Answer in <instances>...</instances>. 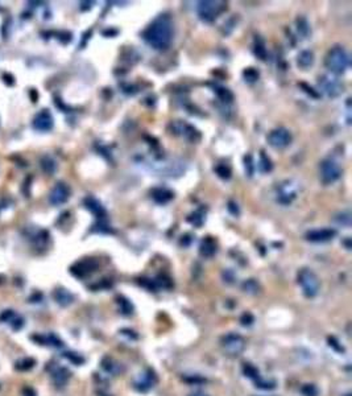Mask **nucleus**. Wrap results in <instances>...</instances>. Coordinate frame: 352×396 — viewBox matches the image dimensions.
Listing matches in <instances>:
<instances>
[{
    "mask_svg": "<svg viewBox=\"0 0 352 396\" xmlns=\"http://www.w3.org/2000/svg\"><path fill=\"white\" fill-rule=\"evenodd\" d=\"M144 40L153 49L165 50L172 44L173 40V22L168 15L158 16L143 33Z\"/></svg>",
    "mask_w": 352,
    "mask_h": 396,
    "instance_id": "1",
    "label": "nucleus"
},
{
    "mask_svg": "<svg viewBox=\"0 0 352 396\" xmlns=\"http://www.w3.org/2000/svg\"><path fill=\"white\" fill-rule=\"evenodd\" d=\"M325 65L331 73L334 74H343L350 65V56L347 50L341 45H335L329 50Z\"/></svg>",
    "mask_w": 352,
    "mask_h": 396,
    "instance_id": "2",
    "label": "nucleus"
},
{
    "mask_svg": "<svg viewBox=\"0 0 352 396\" xmlns=\"http://www.w3.org/2000/svg\"><path fill=\"white\" fill-rule=\"evenodd\" d=\"M298 284L301 285L302 292L308 299H313L316 297L319 292V288H321V283H319V279L312 270L309 268H302L300 272H298L297 276Z\"/></svg>",
    "mask_w": 352,
    "mask_h": 396,
    "instance_id": "3",
    "label": "nucleus"
},
{
    "mask_svg": "<svg viewBox=\"0 0 352 396\" xmlns=\"http://www.w3.org/2000/svg\"><path fill=\"white\" fill-rule=\"evenodd\" d=\"M226 4L223 1H199L198 3V16L202 21L213 22L218 16L224 11Z\"/></svg>",
    "mask_w": 352,
    "mask_h": 396,
    "instance_id": "4",
    "label": "nucleus"
},
{
    "mask_svg": "<svg viewBox=\"0 0 352 396\" xmlns=\"http://www.w3.org/2000/svg\"><path fill=\"white\" fill-rule=\"evenodd\" d=\"M220 345L228 356L239 357L246 349V340L238 333H228L222 337Z\"/></svg>",
    "mask_w": 352,
    "mask_h": 396,
    "instance_id": "5",
    "label": "nucleus"
},
{
    "mask_svg": "<svg viewBox=\"0 0 352 396\" xmlns=\"http://www.w3.org/2000/svg\"><path fill=\"white\" fill-rule=\"evenodd\" d=\"M342 169L339 167V164L333 159H326L323 160L319 167V176H321V181L325 185H330L333 182H335L338 178L341 177Z\"/></svg>",
    "mask_w": 352,
    "mask_h": 396,
    "instance_id": "6",
    "label": "nucleus"
},
{
    "mask_svg": "<svg viewBox=\"0 0 352 396\" xmlns=\"http://www.w3.org/2000/svg\"><path fill=\"white\" fill-rule=\"evenodd\" d=\"M319 87L322 89V91L330 98H337L343 93L345 86L342 83L338 78L333 77V75H323L322 78H319Z\"/></svg>",
    "mask_w": 352,
    "mask_h": 396,
    "instance_id": "7",
    "label": "nucleus"
},
{
    "mask_svg": "<svg viewBox=\"0 0 352 396\" xmlns=\"http://www.w3.org/2000/svg\"><path fill=\"white\" fill-rule=\"evenodd\" d=\"M268 143L271 147L276 149L286 148L292 143V133L284 127H279V128L271 131V133L268 135Z\"/></svg>",
    "mask_w": 352,
    "mask_h": 396,
    "instance_id": "8",
    "label": "nucleus"
},
{
    "mask_svg": "<svg viewBox=\"0 0 352 396\" xmlns=\"http://www.w3.org/2000/svg\"><path fill=\"white\" fill-rule=\"evenodd\" d=\"M70 197V188L65 182H57L49 193V202L53 206H59L67 202Z\"/></svg>",
    "mask_w": 352,
    "mask_h": 396,
    "instance_id": "9",
    "label": "nucleus"
},
{
    "mask_svg": "<svg viewBox=\"0 0 352 396\" xmlns=\"http://www.w3.org/2000/svg\"><path fill=\"white\" fill-rule=\"evenodd\" d=\"M173 131L177 135H181L182 137H185L186 140L191 141V143H195V141L201 140V133L199 131L193 127L191 124H187L185 122H173L172 123Z\"/></svg>",
    "mask_w": 352,
    "mask_h": 396,
    "instance_id": "10",
    "label": "nucleus"
},
{
    "mask_svg": "<svg viewBox=\"0 0 352 396\" xmlns=\"http://www.w3.org/2000/svg\"><path fill=\"white\" fill-rule=\"evenodd\" d=\"M32 126H33V128L36 131L48 132L54 126V119L51 116L50 111L45 108V110H41L40 112H37L34 115L33 120H32Z\"/></svg>",
    "mask_w": 352,
    "mask_h": 396,
    "instance_id": "11",
    "label": "nucleus"
},
{
    "mask_svg": "<svg viewBox=\"0 0 352 396\" xmlns=\"http://www.w3.org/2000/svg\"><path fill=\"white\" fill-rule=\"evenodd\" d=\"M98 268V262L94 259H83L71 267V274L77 278H86Z\"/></svg>",
    "mask_w": 352,
    "mask_h": 396,
    "instance_id": "12",
    "label": "nucleus"
},
{
    "mask_svg": "<svg viewBox=\"0 0 352 396\" xmlns=\"http://www.w3.org/2000/svg\"><path fill=\"white\" fill-rule=\"evenodd\" d=\"M297 194V186L292 181H286L281 184L279 188V201L281 204H290L296 198Z\"/></svg>",
    "mask_w": 352,
    "mask_h": 396,
    "instance_id": "13",
    "label": "nucleus"
},
{
    "mask_svg": "<svg viewBox=\"0 0 352 396\" xmlns=\"http://www.w3.org/2000/svg\"><path fill=\"white\" fill-rule=\"evenodd\" d=\"M337 235V231L334 229H318V230H312L306 234V239L310 242H329L331 239H334V237Z\"/></svg>",
    "mask_w": 352,
    "mask_h": 396,
    "instance_id": "14",
    "label": "nucleus"
},
{
    "mask_svg": "<svg viewBox=\"0 0 352 396\" xmlns=\"http://www.w3.org/2000/svg\"><path fill=\"white\" fill-rule=\"evenodd\" d=\"M83 204H84V206H86V209L91 211L92 214L96 215L98 218H103V217L106 215V210H104V208L102 206V204H100L99 201L96 200L95 197H92V196L86 197V198L83 200Z\"/></svg>",
    "mask_w": 352,
    "mask_h": 396,
    "instance_id": "15",
    "label": "nucleus"
},
{
    "mask_svg": "<svg viewBox=\"0 0 352 396\" xmlns=\"http://www.w3.org/2000/svg\"><path fill=\"white\" fill-rule=\"evenodd\" d=\"M53 297H54L55 303L61 305V307H69L71 305L74 301V295L71 292H69L65 288H57L53 292Z\"/></svg>",
    "mask_w": 352,
    "mask_h": 396,
    "instance_id": "16",
    "label": "nucleus"
},
{
    "mask_svg": "<svg viewBox=\"0 0 352 396\" xmlns=\"http://www.w3.org/2000/svg\"><path fill=\"white\" fill-rule=\"evenodd\" d=\"M199 252L203 258H213L217 254V243L211 237L205 238L201 243Z\"/></svg>",
    "mask_w": 352,
    "mask_h": 396,
    "instance_id": "17",
    "label": "nucleus"
},
{
    "mask_svg": "<svg viewBox=\"0 0 352 396\" xmlns=\"http://www.w3.org/2000/svg\"><path fill=\"white\" fill-rule=\"evenodd\" d=\"M51 379L54 382L57 387H63L66 385L70 379V371L65 367H57L53 373H51Z\"/></svg>",
    "mask_w": 352,
    "mask_h": 396,
    "instance_id": "18",
    "label": "nucleus"
},
{
    "mask_svg": "<svg viewBox=\"0 0 352 396\" xmlns=\"http://www.w3.org/2000/svg\"><path fill=\"white\" fill-rule=\"evenodd\" d=\"M151 194H152V198H153L157 204H166V202H169V201L174 197L173 192H170L169 189L165 188H154L153 190H152Z\"/></svg>",
    "mask_w": 352,
    "mask_h": 396,
    "instance_id": "19",
    "label": "nucleus"
},
{
    "mask_svg": "<svg viewBox=\"0 0 352 396\" xmlns=\"http://www.w3.org/2000/svg\"><path fill=\"white\" fill-rule=\"evenodd\" d=\"M154 382H156V377L152 371H149L148 374H144L140 377V379L135 383L136 389L140 390V391H147L151 387H153Z\"/></svg>",
    "mask_w": 352,
    "mask_h": 396,
    "instance_id": "20",
    "label": "nucleus"
},
{
    "mask_svg": "<svg viewBox=\"0 0 352 396\" xmlns=\"http://www.w3.org/2000/svg\"><path fill=\"white\" fill-rule=\"evenodd\" d=\"M102 369L106 371V373H108V374L117 375L121 371V365L120 363H117L115 359L110 358V357H106V358H103L102 361Z\"/></svg>",
    "mask_w": 352,
    "mask_h": 396,
    "instance_id": "21",
    "label": "nucleus"
},
{
    "mask_svg": "<svg viewBox=\"0 0 352 396\" xmlns=\"http://www.w3.org/2000/svg\"><path fill=\"white\" fill-rule=\"evenodd\" d=\"M298 66L302 67V69H309L314 63V54H313L312 50H302L300 54H298Z\"/></svg>",
    "mask_w": 352,
    "mask_h": 396,
    "instance_id": "22",
    "label": "nucleus"
},
{
    "mask_svg": "<svg viewBox=\"0 0 352 396\" xmlns=\"http://www.w3.org/2000/svg\"><path fill=\"white\" fill-rule=\"evenodd\" d=\"M40 165L41 169L44 170L46 174H53L57 170V163H55V160L53 157H50V156H44L40 160Z\"/></svg>",
    "mask_w": 352,
    "mask_h": 396,
    "instance_id": "23",
    "label": "nucleus"
},
{
    "mask_svg": "<svg viewBox=\"0 0 352 396\" xmlns=\"http://www.w3.org/2000/svg\"><path fill=\"white\" fill-rule=\"evenodd\" d=\"M242 288L243 291L246 293H248V295H256V293H259V291H260V285H259V283H257L256 280L250 279V280H247V282L243 283Z\"/></svg>",
    "mask_w": 352,
    "mask_h": 396,
    "instance_id": "24",
    "label": "nucleus"
},
{
    "mask_svg": "<svg viewBox=\"0 0 352 396\" xmlns=\"http://www.w3.org/2000/svg\"><path fill=\"white\" fill-rule=\"evenodd\" d=\"M243 373H244V375H246L247 378L253 379L255 382L260 378V373H259V370H257L253 365H251V363H244V366H243Z\"/></svg>",
    "mask_w": 352,
    "mask_h": 396,
    "instance_id": "25",
    "label": "nucleus"
},
{
    "mask_svg": "<svg viewBox=\"0 0 352 396\" xmlns=\"http://www.w3.org/2000/svg\"><path fill=\"white\" fill-rule=\"evenodd\" d=\"M117 304H119V307H120V312L123 313V315L129 316L133 313L132 304L129 303L127 299H124V297H117Z\"/></svg>",
    "mask_w": 352,
    "mask_h": 396,
    "instance_id": "26",
    "label": "nucleus"
},
{
    "mask_svg": "<svg viewBox=\"0 0 352 396\" xmlns=\"http://www.w3.org/2000/svg\"><path fill=\"white\" fill-rule=\"evenodd\" d=\"M189 222L197 227H201L202 225H203V222H205V214H203L202 209L201 210L194 211V213L189 217Z\"/></svg>",
    "mask_w": 352,
    "mask_h": 396,
    "instance_id": "27",
    "label": "nucleus"
},
{
    "mask_svg": "<svg viewBox=\"0 0 352 396\" xmlns=\"http://www.w3.org/2000/svg\"><path fill=\"white\" fill-rule=\"evenodd\" d=\"M215 91H217L218 98H219L222 102H231V100L234 99V94H232L228 89H226V87H217Z\"/></svg>",
    "mask_w": 352,
    "mask_h": 396,
    "instance_id": "28",
    "label": "nucleus"
},
{
    "mask_svg": "<svg viewBox=\"0 0 352 396\" xmlns=\"http://www.w3.org/2000/svg\"><path fill=\"white\" fill-rule=\"evenodd\" d=\"M259 167H260V169L263 170V172H271L272 170V163L271 160H269V157L267 155H265L264 151H261L260 153V164H259Z\"/></svg>",
    "mask_w": 352,
    "mask_h": 396,
    "instance_id": "29",
    "label": "nucleus"
},
{
    "mask_svg": "<svg viewBox=\"0 0 352 396\" xmlns=\"http://www.w3.org/2000/svg\"><path fill=\"white\" fill-rule=\"evenodd\" d=\"M34 359L32 358H25V359H21V361H18L17 363H16V369L17 370H21V371H26V370H30L32 367L34 366Z\"/></svg>",
    "mask_w": 352,
    "mask_h": 396,
    "instance_id": "30",
    "label": "nucleus"
},
{
    "mask_svg": "<svg viewBox=\"0 0 352 396\" xmlns=\"http://www.w3.org/2000/svg\"><path fill=\"white\" fill-rule=\"evenodd\" d=\"M243 75H244V79L248 83H253V82L259 79V71L256 69H253V67H248L247 70H244Z\"/></svg>",
    "mask_w": 352,
    "mask_h": 396,
    "instance_id": "31",
    "label": "nucleus"
},
{
    "mask_svg": "<svg viewBox=\"0 0 352 396\" xmlns=\"http://www.w3.org/2000/svg\"><path fill=\"white\" fill-rule=\"evenodd\" d=\"M215 172H217L219 177L224 178V180H228V178L231 177V169H230V167L226 165V164H219V165L215 168Z\"/></svg>",
    "mask_w": 352,
    "mask_h": 396,
    "instance_id": "32",
    "label": "nucleus"
},
{
    "mask_svg": "<svg viewBox=\"0 0 352 396\" xmlns=\"http://www.w3.org/2000/svg\"><path fill=\"white\" fill-rule=\"evenodd\" d=\"M335 221H337L339 225H343V226L350 227L351 226V214H350L349 211H346V213H341V214H338L337 217H335Z\"/></svg>",
    "mask_w": 352,
    "mask_h": 396,
    "instance_id": "33",
    "label": "nucleus"
},
{
    "mask_svg": "<svg viewBox=\"0 0 352 396\" xmlns=\"http://www.w3.org/2000/svg\"><path fill=\"white\" fill-rule=\"evenodd\" d=\"M301 393L304 396H318V389L314 385H305Z\"/></svg>",
    "mask_w": 352,
    "mask_h": 396,
    "instance_id": "34",
    "label": "nucleus"
},
{
    "mask_svg": "<svg viewBox=\"0 0 352 396\" xmlns=\"http://www.w3.org/2000/svg\"><path fill=\"white\" fill-rule=\"evenodd\" d=\"M297 24H298V30H301V33L306 36V34L309 33V24L308 21H306V19H304V17L298 19Z\"/></svg>",
    "mask_w": 352,
    "mask_h": 396,
    "instance_id": "35",
    "label": "nucleus"
},
{
    "mask_svg": "<svg viewBox=\"0 0 352 396\" xmlns=\"http://www.w3.org/2000/svg\"><path fill=\"white\" fill-rule=\"evenodd\" d=\"M255 53H256L257 56L260 57L261 59H265V57H267V50H265L264 45H263L261 41L260 44H256V46H255Z\"/></svg>",
    "mask_w": 352,
    "mask_h": 396,
    "instance_id": "36",
    "label": "nucleus"
},
{
    "mask_svg": "<svg viewBox=\"0 0 352 396\" xmlns=\"http://www.w3.org/2000/svg\"><path fill=\"white\" fill-rule=\"evenodd\" d=\"M253 321H255V319H253V316L251 315V313H244V315L242 316V319H240V322H242L243 326L252 325Z\"/></svg>",
    "mask_w": 352,
    "mask_h": 396,
    "instance_id": "37",
    "label": "nucleus"
},
{
    "mask_svg": "<svg viewBox=\"0 0 352 396\" xmlns=\"http://www.w3.org/2000/svg\"><path fill=\"white\" fill-rule=\"evenodd\" d=\"M16 315L13 313V311H5L3 315L0 316V321H5V322H11L12 320L15 319Z\"/></svg>",
    "mask_w": 352,
    "mask_h": 396,
    "instance_id": "38",
    "label": "nucleus"
},
{
    "mask_svg": "<svg viewBox=\"0 0 352 396\" xmlns=\"http://www.w3.org/2000/svg\"><path fill=\"white\" fill-rule=\"evenodd\" d=\"M246 169H247V173H248V176H252L253 173V164H252V156L248 155L246 156Z\"/></svg>",
    "mask_w": 352,
    "mask_h": 396,
    "instance_id": "39",
    "label": "nucleus"
},
{
    "mask_svg": "<svg viewBox=\"0 0 352 396\" xmlns=\"http://www.w3.org/2000/svg\"><path fill=\"white\" fill-rule=\"evenodd\" d=\"M65 357H66V358H69L70 361H73L74 363H77V365H79V363L83 362V358L78 357L77 354H73V353H66V354H65Z\"/></svg>",
    "mask_w": 352,
    "mask_h": 396,
    "instance_id": "40",
    "label": "nucleus"
},
{
    "mask_svg": "<svg viewBox=\"0 0 352 396\" xmlns=\"http://www.w3.org/2000/svg\"><path fill=\"white\" fill-rule=\"evenodd\" d=\"M228 210L231 211L234 215H239V208L235 202H230V204H228Z\"/></svg>",
    "mask_w": 352,
    "mask_h": 396,
    "instance_id": "41",
    "label": "nucleus"
},
{
    "mask_svg": "<svg viewBox=\"0 0 352 396\" xmlns=\"http://www.w3.org/2000/svg\"><path fill=\"white\" fill-rule=\"evenodd\" d=\"M301 86H302V87H304V89H306V90H305L306 93H308V94H312V95L314 96V98H318V96H319L318 94L314 93V91H313L312 87H309V86H306V85H305V83H301Z\"/></svg>",
    "mask_w": 352,
    "mask_h": 396,
    "instance_id": "42",
    "label": "nucleus"
},
{
    "mask_svg": "<svg viewBox=\"0 0 352 396\" xmlns=\"http://www.w3.org/2000/svg\"><path fill=\"white\" fill-rule=\"evenodd\" d=\"M187 396H210V395H207L206 393H202V391H195V393H191L190 395Z\"/></svg>",
    "mask_w": 352,
    "mask_h": 396,
    "instance_id": "43",
    "label": "nucleus"
}]
</instances>
